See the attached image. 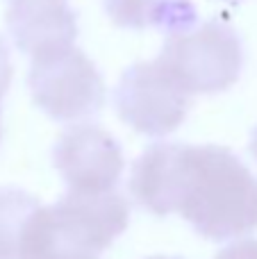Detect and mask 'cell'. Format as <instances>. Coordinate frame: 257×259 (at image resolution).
<instances>
[{"label":"cell","mask_w":257,"mask_h":259,"mask_svg":"<svg viewBox=\"0 0 257 259\" xmlns=\"http://www.w3.org/2000/svg\"><path fill=\"white\" fill-rule=\"evenodd\" d=\"M127 187L146 211H176L212 241L257 228V178L223 146L155 143L132 164Z\"/></svg>","instance_id":"obj_1"},{"label":"cell","mask_w":257,"mask_h":259,"mask_svg":"<svg viewBox=\"0 0 257 259\" xmlns=\"http://www.w3.org/2000/svg\"><path fill=\"white\" fill-rule=\"evenodd\" d=\"M130 221L116 191H68L55 205L36 207L21 239V259H100Z\"/></svg>","instance_id":"obj_2"},{"label":"cell","mask_w":257,"mask_h":259,"mask_svg":"<svg viewBox=\"0 0 257 259\" xmlns=\"http://www.w3.org/2000/svg\"><path fill=\"white\" fill-rule=\"evenodd\" d=\"M157 62L189 94H217L239 80L244 44L228 23L205 21L166 34Z\"/></svg>","instance_id":"obj_3"},{"label":"cell","mask_w":257,"mask_h":259,"mask_svg":"<svg viewBox=\"0 0 257 259\" xmlns=\"http://www.w3.org/2000/svg\"><path fill=\"white\" fill-rule=\"evenodd\" d=\"M27 87L34 105L55 121H84L103 109V75L75 46L32 57Z\"/></svg>","instance_id":"obj_4"},{"label":"cell","mask_w":257,"mask_h":259,"mask_svg":"<svg viewBox=\"0 0 257 259\" xmlns=\"http://www.w3.org/2000/svg\"><path fill=\"white\" fill-rule=\"evenodd\" d=\"M114 105L125 125L146 137H166L182 125L191 94L155 59L125 68L114 89Z\"/></svg>","instance_id":"obj_5"},{"label":"cell","mask_w":257,"mask_h":259,"mask_svg":"<svg viewBox=\"0 0 257 259\" xmlns=\"http://www.w3.org/2000/svg\"><path fill=\"white\" fill-rule=\"evenodd\" d=\"M53 164L68 191L107 193L125 168L123 150L109 132L96 125H75L59 137L53 148Z\"/></svg>","instance_id":"obj_6"},{"label":"cell","mask_w":257,"mask_h":259,"mask_svg":"<svg viewBox=\"0 0 257 259\" xmlns=\"http://www.w3.org/2000/svg\"><path fill=\"white\" fill-rule=\"evenodd\" d=\"M5 23L14 46L30 57L66 48L77 39V14L68 0H7Z\"/></svg>","instance_id":"obj_7"},{"label":"cell","mask_w":257,"mask_h":259,"mask_svg":"<svg viewBox=\"0 0 257 259\" xmlns=\"http://www.w3.org/2000/svg\"><path fill=\"white\" fill-rule=\"evenodd\" d=\"M103 7L114 25L127 30L155 25L171 34L198 23V14L189 0H103Z\"/></svg>","instance_id":"obj_8"},{"label":"cell","mask_w":257,"mask_h":259,"mask_svg":"<svg viewBox=\"0 0 257 259\" xmlns=\"http://www.w3.org/2000/svg\"><path fill=\"white\" fill-rule=\"evenodd\" d=\"M39 200L18 187H0V259H21V239Z\"/></svg>","instance_id":"obj_9"},{"label":"cell","mask_w":257,"mask_h":259,"mask_svg":"<svg viewBox=\"0 0 257 259\" xmlns=\"http://www.w3.org/2000/svg\"><path fill=\"white\" fill-rule=\"evenodd\" d=\"M214 259H257V239H244L223 248Z\"/></svg>","instance_id":"obj_10"},{"label":"cell","mask_w":257,"mask_h":259,"mask_svg":"<svg viewBox=\"0 0 257 259\" xmlns=\"http://www.w3.org/2000/svg\"><path fill=\"white\" fill-rule=\"evenodd\" d=\"M9 82H12V62H9L7 46L0 39V98H3L5 91L9 89Z\"/></svg>","instance_id":"obj_11"},{"label":"cell","mask_w":257,"mask_h":259,"mask_svg":"<svg viewBox=\"0 0 257 259\" xmlns=\"http://www.w3.org/2000/svg\"><path fill=\"white\" fill-rule=\"evenodd\" d=\"M248 150H250V155L255 157V161H257V127L253 130V137H250V146H248Z\"/></svg>","instance_id":"obj_12"},{"label":"cell","mask_w":257,"mask_h":259,"mask_svg":"<svg viewBox=\"0 0 257 259\" xmlns=\"http://www.w3.org/2000/svg\"><path fill=\"white\" fill-rule=\"evenodd\" d=\"M148 259H182V257H164V255H157V257H148Z\"/></svg>","instance_id":"obj_13"},{"label":"cell","mask_w":257,"mask_h":259,"mask_svg":"<svg viewBox=\"0 0 257 259\" xmlns=\"http://www.w3.org/2000/svg\"><path fill=\"white\" fill-rule=\"evenodd\" d=\"M226 3H244V0H226Z\"/></svg>","instance_id":"obj_14"}]
</instances>
